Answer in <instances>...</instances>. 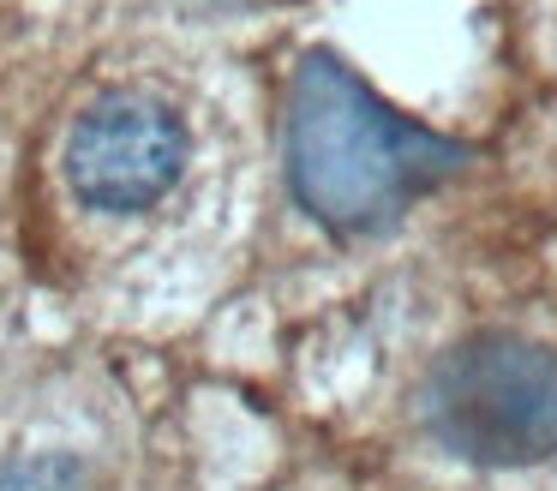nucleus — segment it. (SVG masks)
<instances>
[{"label": "nucleus", "mask_w": 557, "mask_h": 491, "mask_svg": "<svg viewBox=\"0 0 557 491\" xmlns=\"http://www.w3.org/2000/svg\"><path fill=\"white\" fill-rule=\"evenodd\" d=\"M282 150L294 204L342 240L396 228L425 192L449 186L468 168V144L413 126L324 48L300 54L288 78Z\"/></svg>", "instance_id": "obj_1"}, {"label": "nucleus", "mask_w": 557, "mask_h": 491, "mask_svg": "<svg viewBox=\"0 0 557 491\" xmlns=\"http://www.w3.org/2000/svg\"><path fill=\"white\" fill-rule=\"evenodd\" d=\"M186 120L150 90H109L78 114L66 138V180L90 210L133 216L169 198L186 168Z\"/></svg>", "instance_id": "obj_3"}, {"label": "nucleus", "mask_w": 557, "mask_h": 491, "mask_svg": "<svg viewBox=\"0 0 557 491\" xmlns=\"http://www.w3.org/2000/svg\"><path fill=\"white\" fill-rule=\"evenodd\" d=\"M0 491H90L85 462L66 450H42V455H18L0 462Z\"/></svg>", "instance_id": "obj_4"}, {"label": "nucleus", "mask_w": 557, "mask_h": 491, "mask_svg": "<svg viewBox=\"0 0 557 491\" xmlns=\"http://www.w3.org/2000/svg\"><path fill=\"white\" fill-rule=\"evenodd\" d=\"M420 414L449 455L473 467H533L557 455V354L528 335L480 330L437 354Z\"/></svg>", "instance_id": "obj_2"}]
</instances>
